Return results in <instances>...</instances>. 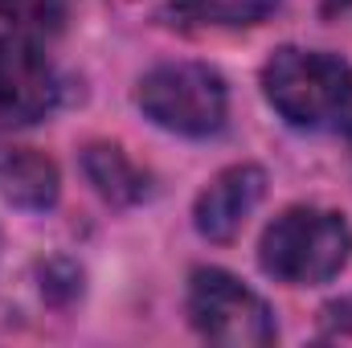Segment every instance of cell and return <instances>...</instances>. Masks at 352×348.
Returning a JSON list of instances; mask_svg holds the SVG:
<instances>
[{
    "label": "cell",
    "instance_id": "cell-4",
    "mask_svg": "<svg viewBox=\"0 0 352 348\" xmlns=\"http://www.w3.org/2000/svg\"><path fill=\"white\" fill-rule=\"evenodd\" d=\"M192 328L226 348H263L274 340V312L254 287L221 266H197L188 279Z\"/></svg>",
    "mask_w": 352,
    "mask_h": 348
},
{
    "label": "cell",
    "instance_id": "cell-6",
    "mask_svg": "<svg viewBox=\"0 0 352 348\" xmlns=\"http://www.w3.org/2000/svg\"><path fill=\"white\" fill-rule=\"evenodd\" d=\"M266 193V173L258 164H230L226 173H217L197 197L192 205V226L201 238L226 246L242 234L246 217L258 209Z\"/></svg>",
    "mask_w": 352,
    "mask_h": 348
},
{
    "label": "cell",
    "instance_id": "cell-10",
    "mask_svg": "<svg viewBox=\"0 0 352 348\" xmlns=\"http://www.w3.org/2000/svg\"><path fill=\"white\" fill-rule=\"evenodd\" d=\"M66 12H70L66 0H0V21L12 33H29V37L62 33Z\"/></svg>",
    "mask_w": 352,
    "mask_h": 348
},
{
    "label": "cell",
    "instance_id": "cell-3",
    "mask_svg": "<svg viewBox=\"0 0 352 348\" xmlns=\"http://www.w3.org/2000/svg\"><path fill=\"white\" fill-rule=\"evenodd\" d=\"M135 107L164 131L205 140L226 127L230 115V87L213 66L201 62H164L152 66L140 87H135Z\"/></svg>",
    "mask_w": 352,
    "mask_h": 348
},
{
    "label": "cell",
    "instance_id": "cell-9",
    "mask_svg": "<svg viewBox=\"0 0 352 348\" xmlns=\"http://www.w3.org/2000/svg\"><path fill=\"white\" fill-rule=\"evenodd\" d=\"M278 8V0H173L168 17L188 29H254Z\"/></svg>",
    "mask_w": 352,
    "mask_h": 348
},
{
    "label": "cell",
    "instance_id": "cell-1",
    "mask_svg": "<svg viewBox=\"0 0 352 348\" xmlns=\"http://www.w3.org/2000/svg\"><path fill=\"white\" fill-rule=\"evenodd\" d=\"M263 94L299 131H336L352 115V66L340 54L283 45L263 66Z\"/></svg>",
    "mask_w": 352,
    "mask_h": 348
},
{
    "label": "cell",
    "instance_id": "cell-7",
    "mask_svg": "<svg viewBox=\"0 0 352 348\" xmlns=\"http://www.w3.org/2000/svg\"><path fill=\"white\" fill-rule=\"evenodd\" d=\"M0 193L16 205V209H29V213H41L58 201L62 193V176L58 164L45 156V152H33V148H12L0 156Z\"/></svg>",
    "mask_w": 352,
    "mask_h": 348
},
{
    "label": "cell",
    "instance_id": "cell-2",
    "mask_svg": "<svg viewBox=\"0 0 352 348\" xmlns=\"http://www.w3.org/2000/svg\"><path fill=\"white\" fill-rule=\"evenodd\" d=\"M352 259V226L344 213L320 205L283 209L258 242V262L270 279L287 287L332 283Z\"/></svg>",
    "mask_w": 352,
    "mask_h": 348
},
{
    "label": "cell",
    "instance_id": "cell-8",
    "mask_svg": "<svg viewBox=\"0 0 352 348\" xmlns=\"http://www.w3.org/2000/svg\"><path fill=\"white\" fill-rule=\"evenodd\" d=\"M82 173L111 205H135L148 197V173L119 144H90L82 152Z\"/></svg>",
    "mask_w": 352,
    "mask_h": 348
},
{
    "label": "cell",
    "instance_id": "cell-11",
    "mask_svg": "<svg viewBox=\"0 0 352 348\" xmlns=\"http://www.w3.org/2000/svg\"><path fill=\"white\" fill-rule=\"evenodd\" d=\"M332 4H340V8H352V0H332Z\"/></svg>",
    "mask_w": 352,
    "mask_h": 348
},
{
    "label": "cell",
    "instance_id": "cell-5",
    "mask_svg": "<svg viewBox=\"0 0 352 348\" xmlns=\"http://www.w3.org/2000/svg\"><path fill=\"white\" fill-rule=\"evenodd\" d=\"M58 70L29 33L0 37V123H37L58 107Z\"/></svg>",
    "mask_w": 352,
    "mask_h": 348
}]
</instances>
